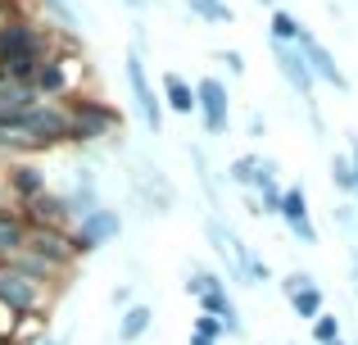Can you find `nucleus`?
<instances>
[{
	"label": "nucleus",
	"instance_id": "nucleus-1",
	"mask_svg": "<svg viewBox=\"0 0 358 345\" xmlns=\"http://www.w3.org/2000/svg\"><path fill=\"white\" fill-rule=\"evenodd\" d=\"M5 132H9L5 141L32 146V150H50V146L69 141V109H64V105H50V100H41V105H32L14 127H5Z\"/></svg>",
	"mask_w": 358,
	"mask_h": 345
},
{
	"label": "nucleus",
	"instance_id": "nucleus-2",
	"mask_svg": "<svg viewBox=\"0 0 358 345\" xmlns=\"http://www.w3.org/2000/svg\"><path fill=\"white\" fill-rule=\"evenodd\" d=\"M50 295H55L50 286L14 273V268H0V304H5L9 314H18V318H36V314L50 309Z\"/></svg>",
	"mask_w": 358,
	"mask_h": 345
},
{
	"label": "nucleus",
	"instance_id": "nucleus-3",
	"mask_svg": "<svg viewBox=\"0 0 358 345\" xmlns=\"http://www.w3.org/2000/svg\"><path fill=\"white\" fill-rule=\"evenodd\" d=\"M69 109V141H96V136H105V132H114L118 136V114L105 105V100H73V105H64Z\"/></svg>",
	"mask_w": 358,
	"mask_h": 345
},
{
	"label": "nucleus",
	"instance_id": "nucleus-4",
	"mask_svg": "<svg viewBox=\"0 0 358 345\" xmlns=\"http://www.w3.org/2000/svg\"><path fill=\"white\" fill-rule=\"evenodd\" d=\"M118 232H122V218H118V209H91L87 218H78L73 223V255H91V250H100V246H109V241H118Z\"/></svg>",
	"mask_w": 358,
	"mask_h": 345
},
{
	"label": "nucleus",
	"instance_id": "nucleus-5",
	"mask_svg": "<svg viewBox=\"0 0 358 345\" xmlns=\"http://www.w3.org/2000/svg\"><path fill=\"white\" fill-rule=\"evenodd\" d=\"M127 87H131V100H136L141 123H145L150 132H159V127H164V100L155 96V82H150L145 59H141V50H136V45L127 50Z\"/></svg>",
	"mask_w": 358,
	"mask_h": 345
},
{
	"label": "nucleus",
	"instance_id": "nucleus-6",
	"mask_svg": "<svg viewBox=\"0 0 358 345\" xmlns=\"http://www.w3.org/2000/svg\"><path fill=\"white\" fill-rule=\"evenodd\" d=\"M195 109H200L204 132H209V136H227V127H231V100H227V87H222L218 78L195 82Z\"/></svg>",
	"mask_w": 358,
	"mask_h": 345
},
{
	"label": "nucleus",
	"instance_id": "nucleus-7",
	"mask_svg": "<svg viewBox=\"0 0 358 345\" xmlns=\"http://www.w3.org/2000/svg\"><path fill=\"white\" fill-rule=\"evenodd\" d=\"M281 223L290 227V237L299 241V246H317V227L308 223V195H304V186H286L281 191Z\"/></svg>",
	"mask_w": 358,
	"mask_h": 345
},
{
	"label": "nucleus",
	"instance_id": "nucleus-8",
	"mask_svg": "<svg viewBox=\"0 0 358 345\" xmlns=\"http://www.w3.org/2000/svg\"><path fill=\"white\" fill-rule=\"evenodd\" d=\"M272 59H277V73H281V78H286L290 87L299 91V96H304V100H313V73H308V64H304V50L272 41Z\"/></svg>",
	"mask_w": 358,
	"mask_h": 345
},
{
	"label": "nucleus",
	"instance_id": "nucleus-9",
	"mask_svg": "<svg viewBox=\"0 0 358 345\" xmlns=\"http://www.w3.org/2000/svg\"><path fill=\"white\" fill-rule=\"evenodd\" d=\"M299 50H304V64H308V73H313V78H322L327 87H336V91H350V78L341 73V64H336V55L327 50L322 41H313V36H304V41H299Z\"/></svg>",
	"mask_w": 358,
	"mask_h": 345
},
{
	"label": "nucleus",
	"instance_id": "nucleus-10",
	"mask_svg": "<svg viewBox=\"0 0 358 345\" xmlns=\"http://www.w3.org/2000/svg\"><path fill=\"white\" fill-rule=\"evenodd\" d=\"M200 314H209V318H222V328H227V332H241L236 304H231V295H227V286H222V277H213V286L200 295Z\"/></svg>",
	"mask_w": 358,
	"mask_h": 345
},
{
	"label": "nucleus",
	"instance_id": "nucleus-11",
	"mask_svg": "<svg viewBox=\"0 0 358 345\" xmlns=\"http://www.w3.org/2000/svg\"><path fill=\"white\" fill-rule=\"evenodd\" d=\"M32 91L41 100H55V96H64L69 91V64H59V59H45L41 69H36V78H32Z\"/></svg>",
	"mask_w": 358,
	"mask_h": 345
},
{
	"label": "nucleus",
	"instance_id": "nucleus-12",
	"mask_svg": "<svg viewBox=\"0 0 358 345\" xmlns=\"http://www.w3.org/2000/svg\"><path fill=\"white\" fill-rule=\"evenodd\" d=\"M9 195H18V204L45 195V173L36 169V164H18V169L9 173Z\"/></svg>",
	"mask_w": 358,
	"mask_h": 345
},
{
	"label": "nucleus",
	"instance_id": "nucleus-13",
	"mask_svg": "<svg viewBox=\"0 0 358 345\" xmlns=\"http://www.w3.org/2000/svg\"><path fill=\"white\" fill-rule=\"evenodd\" d=\"M27 246V223L18 209H0V264H5L14 250Z\"/></svg>",
	"mask_w": 358,
	"mask_h": 345
},
{
	"label": "nucleus",
	"instance_id": "nucleus-14",
	"mask_svg": "<svg viewBox=\"0 0 358 345\" xmlns=\"http://www.w3.org/2000/svg\"><path fill=\"white\" fill-rule=\"evenodd\" d=\"M150 323H155V309H150V304H127V309H122V323H118V341L136 345L150 332Z\"/></svg>",
	"mask_w": 358,
	"mask_h": 345
},
{
	"label": "nucleus",
	"instance_id": "nucleus-15",
	"mask_svg": "<svg viewBox=\"0 0 358 345\" xmlns=\"http://www.w3.org/2000/svg\"><path fill=\"white\" fill-rule=\"evenodd\" d=\"M164 105L173 109V114H195V87L186 78H177V73H168V82H164Z\"/></svg>",
	"mask_w": 358,
	"mask_h": 345
},
{
	"label": "nucleus",
	"instance_id": "nucleus-16",
	"mask_svg": "<svg viewBox=\"0 0 358 345\" xmlns=\"http://www.w3.org/2000/svg\"><path fill=\"white\" fill-rule=\"evenodd\" d=\"M286 300H290V309H295L299 318H308V323H313L317 314L327 309V295H322V286H317V282H308V286H299V291H290Z\"/></svg>",
	"mask_w": 358,
	"mask_h": 345
},
{
	"label": "nucleus",
	"instance_id": "nucleus-17",
	"mask_svg": "<svg viewBox=\"0 0 358 345\" xmlns=\"http://www.w3.org/2000/svg\"><path fill=\"white\" fill-rule=\"evenodd\" d=\"M304 36H308V32L295 23V14H286V9H272V41H281V45H299Z\"/></svg>",
	"mask_w": 358,
	"mask_h": 345
},
{
	"label": "nucleus",
	"instance_id": "nucleus-18",
	"mask_svg": "<svg viewBox=\"0 0 358 345\" xmlns=\"http://www.w3.org/2000/svg\"><path fill=\"white\" fill-rule=\"evenodd\" d=\"M308 328H313V341L317 345H331V341H341V318H336V314H317L313 323H308Z\"/></svg>",
	"mask_w": 358,
	"mask_h": 345
},
{
	"label": "nucleus",
	"instance_id": "nucleus-19",
	"mask_svg": "<svg viewBox=\"0 0 358 345\" xmlns=\"http://www.w3.org/2000/svg\"><path fill=\"white\" fill-rule=\"evenodd\" d=\"M231 182L245 186V191H254V186H259V160H254V155H241V160L231 164Z\"/></svg>",
	"mask_w": 358,
	"mask_h": 345
},
{
	"label": "nucleus",
	"instance_id": "nucleus-20",
	"mask_svg": "<svg viewBox=\"0 0 358 345\" xmlns=\"http://www.w3.org/2000/svg\"><path fill=\"white\" fill-rule=\"evenodd\" d=\"M331 182L341 186L345 195H354L358 191V182H354V164H350V155H336L331 160Z\"/></svg>",
	"mask_w": 358,
	"mask_h": 345
},
{
	"label": "nucleus",
	"instance_id": "nucleus-21",
	"mask_svg": "<svg viewBox=\"0 0 358 345\" xmlns=\"http://www.w3.org/2000/svg\"><path fill=\"white\" fill-rule=\"evenodd\" d=\"M191 9L200 18H213V23H231V18H236V14H231V5H222V0H191Z\"/></svg>",
	"mask_w": 358,
	"mask_h": 345
},
{
	"label": "nucleus",
	"instance_id": "nucleus-22",
	"mask_svg": "<svg viewBox=\"0 0 358 345\" xmlns=\"http://www.w3.org/2000/svg\"><path fill=\"white\" fill-rule=\"evenodd\" d=\"M191 332H200V337L218 341V337H222V332H227V328H222V318H209V314H200V318H195V328H191Z\"/></svg>",
	"mask_w": 358,
	"mask_h": 345
},
{
	"label": "nucleus",
	"instance_id": "nucleus-23",
	"mask_svg": "<svg viewBox=\"0 0 358 345\" xmlns=\"http://www.w3.org/2000/svg\"><path fill=\"white\" fill-rule=\"evenodd\" d=\"M213 277H218V273H204V268H195V273H191V282H186V291H191L195 300H200V295L213 286Z\"/></svg>",
	"mask_w": 358,
	"mask_h": 345
},
{
	"label": "nucleus",
	"instance_id": "nucleus-24",
	"mask_svg": "<svg viewBox=\"0 0 358 345\" xmlns=\"http://www.w3.org/2000/svg\"><path fill=\"white\" fill-rule=\"evenodd\" d=\"M45 5H50L55 14L64 18V27H78V14H73V9H69V0H45Z\"/></svg>",
	"mask_w": 358,
	"mask_h": 345
},
{
	"label": "nucleus",
	"instance_id": "nucleus-25",
	"mask_svg": "<svg viewBox=\"0 0 358 345\" xmlns=\"http://www.w3.org/2000/svg\"><path fill=\"white\" fill-rule=\"evenodd\" d=\"M308 282H313V277H308V273H286V277H281V291H299V286H308Z\"/></svg>",
	"mask_w": 358,
	"mask_h": 345
},
{
	"label": "nucleus",
	"instance_id": "nucleus-26",
	"mask_svg": "<svg viewBox=\"0 0 358 345\" xmlns=\"http://www.w3.org/2000/svg\"><path fill=\"white\" fill-rule=\"evenodd\" d=\"M222 64H227L231 73H245V55H236V50H222Z\"/></svg>",
	"mask_w": 358,
	"mask_h": 345
},
{
	"label": "nucleus",
	"instance_id": "nucleus-27",
	"mask_svg": "<svg viewBox=\"0 0 358 345\" xmlns=\"http://www.w3.org/2000/svg\"><path fill=\"white\" fill-rule=\"evenodd\" d=\"M186 345H218V341H209V337H200V332H191V341Z\"/></svg>",
	"mask_w": 358,
	"mask_h": 345
},
{
	"label": "nucleus",
	"instance_id": "nucleus-28",
	"mask_svg": "<svg viewBox=\"0 0 358 345\" xmlns=\"http://www.w3.org/2000/svg\"><path fill=\"white\" fill-rule=\"evenodd\" d=\"M122 5H127V9H145L150 0H122Z\"/></svg>",
	"mask_w": 358,
	"mask_h": 345
},
{
	"label": "nucleus",
	"instance_id": "nucleus-29",
	"mask_svg": "<svg viewBox=\"0 0 358 345\" xmlns=\"http://www.w3.org/2000/svg\"><path fill=\"white\" fill-rule=\"evenodd\" d=\"M350 164H354V182H358V141H354V155H350Z\"/></svg>",
	"mask_w": 358,
	"mask_h": 345
},
{
	"label": "nucleus",
	"instance_id": "nucleus-30",
	"mask_svg": "<svg viewBox=\"0 0 358 345\" xmlns=\"http://www.w3.org/2000/svg\"><path fill=\"white\" fill-rule=\"evenodd\" d=\"M5 195H9V186H5V182H0V209H5Z\"/></svg>",
	"mask_w": 358,
	"mask_h": 345
},
{
	"label": "nucleus",
	"instance_id": "nucleus-31",
	"mask_svg": "<svg viewBox=\"0 0 358 345\" xmlns=\"http://www.w3.org/2000/svg\"><path fill=\"white\" fill-rule=\"evenodd\" d=\"M41 345H64V341H55V337H45V341H41Z\"/></svg>",
	"mask_w": 358,
	"mask_h": 345
},
{
	"label": "nucleus",
	"instance_id": "nucleus-32",
	"mask_svg": "<svg viewBox=\"0 0 358 345\" xmlns=\"http://www.w3.org/2000/svg\"><path fill=\"white\" fill-rule=\"evenodd\" d=\"M331 345H345V341H331Z\"/></svg>",
	"mask_w": 358,
	"mask_h": 345
}]
</instances>
